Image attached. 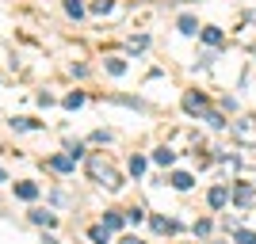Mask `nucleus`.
I'll use <instances>...</instances> for the list:
<instances>
[{
  "label": "nucleus",
  "instance_id": "f257e3e1",
  "mask_svg": "<svg viewBox=\"0 0 256 244\" xmlns=\"http://www.w3.org/2000/svg\"><path fill=\"white\" fill-rule=\"evenodd\" d=\"M84 172H88V180L96 183V187H107V191H118V187H122L118 168L104 157V153H92V157L84 160Z\"/></svg>",
  "mask_w": 256,
  "mask_h": 244
},
{
  "label": "nucleus",
  "instance_id": "f03ea898",
  "mask_svg": "<svg viewBox=\"0 0 256 244\" xmlns=\"http://www.w3.org/2000/svg\"><path fill=\"white\" fill-rule=\"evenodd\" d=\"M230 138L237 141V145H256V118H237V122H230Z\"/></svg>",
  "mask_w": 256,
  "mask_h": 244
},
{
  "label": "nucleus",
  "instance_id": "7ed1b4c3",
  "mask_svg": "<svg viewBox=\"0 0 256 244\" xmlns=\"http://www.w3.org/2000/svg\"><path fill=\"white\" fill-rule=\"evenodd\" d=\"M184 111H188V115H206L210 107H206V99L199 96V92H188V96H184Z\"/></svg>",
  "mask_w": 256,
  "mask_h": 244
},
{
  "label": "nucleus",
  "instance_id": "20e7f679",
  "mask_svg": "<svg viewBox=\"0 0 256 244\" xmlns=\"http://www.w3.org/2000/svg\"><path fill=\"white\" fill-rule=\"evenodd\" d=\"M206 202H210V210H222L226 202H230V187H222V183H218V187H210Z\"/></svg>",
  "mask_w": 256,
  "mask_h": 244
},
{
  "label": "nucleus",
  "instance_id": "39448f33",
  "mask_svg": "<svg viewBox=\"0 0 256 244\" xmlns=\"http://www.w3.org/2000/svg\"><path fill=\"white\" fill-rule=\"evenodd\" d=\"M252 199H256L252 187H248V183H237V191H234V202H237V206H252Z\"/></svg>",
  "mask_w": 256,
  "mask_h": 244
},
{
  "label": "nucleus",
  "instance_id": "423d86ee",
  "mask_svg": "<svg viewBox=\"0 0 256 244\" xmlns=\"http://www.w3.org/2000/svg\"><path fill=\"white\" fill-rule=\"evenodd\" d=\"M168 183H172V187H176V191H192V172H172V176H168Z\"/></svg>",
  "mask_w": 256,
  "mask_h": 244
},
{
  "label": "nucleus",
  "instance_id": "0eeeda50",
  "mask_svg": "<svg viewBox=\"0 0 256 244\" xmlns=\"http://www.w3.org/2000/svg\"><path fill=\"white\" fill-rule=\"evenodd\" d=\"M153 164H160V168H172V164H176V153H172L168 145L157 149V153H153Z\"/></svg>",
  "mask_w": 256,
  "mask_h": 244
},
{
  "label": "nucleus",
  "instance_id": "6e6552de",
  "mask_svg": "<svg viewBox=\"0 0 256 244\" xmlns=\"http://www.w3.org/2000/svg\"><path fill=\"white\" fill-rule=\"evenodd\" d=\"M199 34H203V42H206V46H222V42H226V34L218 31V27H203Z\"/></svg>",
  "mask_w": 256,
  "mask_h": 244
},
{
  "label": "nucleus",
  "instance_id": "1a4fd4ad",
  "mask_svg": "<svg viewBox=\"0 0 256 244\" xmlns=\"http://www.w3.org/2000/svg\"><path fill=\"white\" fill-rule=\"evenodd\" d=\"M73 164H76L73 153H69V157H54V160H50V168H54V172H73Z\"/></svg>",
  "mask_w": 256,
  "mask_h": 244
},
{
  "label": "nucleus",
  "instance_id": "9d476101",
  "mask_svg": "<svg viewBox=\"0 0 256 244\" xmlns=\"http://www.w3.org/2000/svg\"><path fill=\"white\" fill-rule=\"evenodd\" d=\"M122 222H126V214H118V210H111V214H104V225L115 233V229H122Z\"/></svg>",
  "mask_w": 256,
  "mask_h": 244
},
{
  "label": "nucleus",
  "instance_id": "9b49d317",
  "mask_svg": "<svg viewBox=\"0 0 256 244\" xmlns=\"http://www.w3.org/2000/svg\"><path fill=\"white\" fill-rule=\"evenodd\" d=\"M150 225L157 229V233H176V229H180V225L168 222V218H150Z\"/></svg>",
  "mask_w": 256,
  "mask_h": 244
},
{
  "label": "nucleus",
  "instance_id": "f8f14e48",
  "mask_svg": "<svg viewBox=\"0 0 256 244\" xmlns=\"http://www.w3.org/2000/svg\"><path fill=\"white\" fill-rule=\"evenodd\" d=\"M16 195L27 199V202H34V199H38V187H34V183H16Z\"/></svg>",
  "mask_w": 256,
  "mask_h": 244
},
{
  "label": "nucleus",
  "instance_id": "ddd939ff",
  "mask_svg": "<svg viewBox=\"0 0 256 244\" xmlns=\"http://www.w3.org/2000/svg\"><path fill=\"white\" fill-rule=\"evenodd\" d=\"M31 222H34V225H46V229H50V225L58 222V218H54L50 210H31Z\"/></svg>",
  "mask_w": 256,
  "mask_h": 244
},
{
  "label": "nucleus",
  "instance_id": "4468645a",
  "mask_svg": "<svg viewBox=\"0 0 256 244\" xmlns=\"http://www.w3.org/2000/svg\"><path fill=\"white\" fill-rule=\"evenodd\" d=\"M107 73H111V76H122V73H126V61H122V57H107Z\"/></svg>",
  "mask_w": 256,
  "mask_h": 244
},
{
  "label": "nucleus",
  "instance_id": "2eb2a0df",
  "mask_svg": "<svg viewBox=\"0 0 256 244\" xmlns=\"http://www.w3.org/2000/svg\"><path fill=\"white\" fill-rule=\"evenodd\" d=\"M92 11H96V15H111V11H115V0H92Z\"/></svg>",
  "mask_w": 256,
  "mask_h": 244
},
{
  "label": "nucleus",
  "instance_id": "dca6fc26",
  "mask_svg": "<svg viewBox=\"0 0 256 244\" xmlns=\"http://www.w3.org/2000/svg\"><path fill=\"white\" fill-rule=\"evenodd\" d=\"M203 118H206V126H214V130H226V126H230V122H226V118L218 115V111H206Z\"/></svg>",
  "mask_w": 256,
  "mask_h": 244
},
{
  "label": "nucleus",
  "instance_id": "f3484780",
  "mask_svg": "<svg viewBox=\"0 0 256 244\" xmlns=\"http://www.w3.org/2000/svg\"><path fill=\"white\" fill-rule=\"evenodd\" d=\"M180 31H184V34H199V19H192V15H180Z\"/></svg>",
  "mask_w": 256,
  "mask_h": 244
},
{
  "label": "nucleus",
  "instance_id": "a211bd4d",
  "mask_svg": "<svg viewBox=\"0 0 256 244\" xmlns=\"http://www.w3.org/2000/svg\"><path fill=\"white\" fill-rule=\"evenodd\" d=\"M65 15L80 19V15H84V4H80V0H65Z\"/></svg>",
  "mask_w": 256,
  "mask_h": 244
},
{
  "label": "nucleus",
  "instance_id": "6ab92c4d",
  "mask_svg": "<svg viewBox=\"0 0 256 244\" xmlns=\"http://www.w3.org/2000/svg\"><path fill=\"white\" fill-rule=\"evenodd\" d=\"M234 241L237 244H256V233H248V229H234Z\"/></svg>",
  "mask_w": 256,
  "mask_h": 244
},
{
  "label": "nucleus",
  "instance_id": "aec40b11",
  "mask_svg": "<svg viewBox=\"0 0 256 244\" xmlns=\"http://www.w3.org/2000/svg\"><path fill=\"white\" fill-rule=\"evenodd\" d=\"M130 172L142 176V172H146V157H130Z\"/></svg>",
  "mask_w": 256,
  "mask_h": 244
},
{
  "label": "nucleus",
  "instance_id": "412c9836",
  "mask_svg": "<svg viewBox=\"0 0 256 244\" xmlns=\"http://www.w3.org/2000/svg\"><path fill=\"white\" fill-rule=\"evenodd\" d=\"M107 233H111V229H107V225H96V229H92V233H88V237H92V241H107Z\"/></svg>",
  "mask_w": 256,
  "mask_h": 244
},
{
  "label": "nucleus",
  "instance_id": "4be33fe9",
  "mask_svg": "<svg viewBox=\"0 0 256 244\" xmlns=\"http://www.w3.org/2000/svg\"><path fill=\"white\" fill-rule=\"evenodd\" d=\"M146 46H150V38H146V34H134V38H130V50H146Z\"/></svg>",
  "mask_w": 256,
  "mask_h": 244
},
{
  "label": "nucleus",
  "instance_id": "5701e85b",
  "mask_svg": "<svg viewBox=\"0 0 256 244\" xmlns=\"http://www.w3.org/2000/svg\"><path fill=\"white\" fill-rule=\"evenodd\" d=\"M80 103H84V96H80V92H73V96L65 99V107H69V111H76V107H80Z\"/></svg>",
  "mask_w": 256,
  "mask_h": 244
},
{
  "label": "nucleus",
  "instance_id": "b1692460",
  "mask_svg": "<svg viewBox=\"0 0 256 244\" xmlns=\"http://www.w3.org/2000/svg\"><path fill=\"white\" fill-rule=\"evenodd\" d=\"M12 126H16V130H31L34 122H31V118H12Z\"/></svg>",
  "mask_w": 256,
  "mask_h": 244
},
{
  "label": "nucleus",
  "instance_id": "393cba45",
  "mask_svg": "<svg viewBox=\"0 0 256 244\" xmlns=\"http://www.w3.org/2000/svg\"><path fill=\"white\" fill-rule=\"evenodd\" d=\"M210 233V222H195V237H206Z\"/></svg>",
  "mask_w": 256,
  "mask_h": 244
},
{
  "label": "nucleus",
  "instance_id": "a878e982",
  "mask_svg": "<svg viewBox=\"0 0 256 244\" xmlns=\"http://www.w3.org/2000/svg\"><path fill=\"white\" fill-rule=\"evenodd\" d=\"M118 244H146V241H142V237H122Z\"/></svg>",
  "mask_w": 256,
  "mask_h": 244
},
{
  "label": "nucleus",
  "instance_id": "bb28decb",
  "mask_svg": "<svg viewBox=\"0 0 256 244\" xmlns=\"http://www.w3.org/2000/svg\"><path fill=\"white\" fill-rule=\"evenodd\" d=\"M0 180H4V168H0Z\"/></svg>",
  "mask_w": 256,
  "mask_h": 244
},
{
  "label": "nucleus",
  "instance_id": "cd10ccee",
  "mask_svg": "<svg viewBox=\"0 0 256 244\" xmlns=\"http://www.w3.org/2000/svg\"><path fill=\"white\" fill-rule=\"evenodd\" d=\"M206 244H210V241H206Z\"/></svg>",
  "mask_w": 256,
  "mask_h": 244
}]
</instances>
